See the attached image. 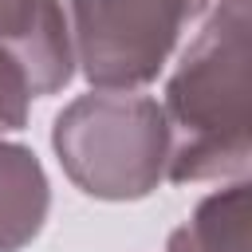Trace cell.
<instances>
[{
    "instance_id": "6da1fadb",
    "label": "cell",
    "mask_w": 252,
    "mask_h": 252,
    "mask_svg": "<svg viewBox=\"0 0 252 252\" xmlns=\"http://www.w3.org/2000/svg\"><path fill=\"white\" fill-rule=\"evenodd\" d=\"M252 16L248 0H220L165 79L169 165L165 181L193 185L240 177L252 154L248 114Z\"/></svg>"
},
{
    "instance_id": "7a4b0ae2",
    "label": "cell",
    "mask_w": 252,
    "mask_h": 252,
    "mask_svg": "<svg viewBox=\"0 0 252 252\" xmlns=\"http://www.w3.org/2000/svg\"><path fill=\"white\" fill-rule=\"evenodd\" d=\"M63 173L94 201H142L165 181L169 122L158 98L138 91H87L51 126Z\"/></svg>"
},
{
    "instance_id": "3957f363",
    "label": "cell",
    "mask_w": 252,
    "mask_h": 252,
    "mask_svg": "<svg viewBox=\"0 0 252 252\" xmlns=\"http://www.w3.org/2000/svg\"><path fill=\"white\" fill-rule=\"evenodd\" d=\"M75 71L91 91L150 87L209 0H63Z\"/></svg>"
},
{
    "instance_id": "277c9868",
    "label": "cell",
    "mask_w": 252,
    "mask_h": 252,
    "mask_svg": "<svg viewBox=\"0 0 252 252\" xmlns=\"http://www.w3.org/2000/svg\"><path fill=\"white\" fill-rule=\"evenodd\" d=\"M0 55L24 75L32 98L75 79L71 24L63 0H0Z\"/></svg>"
},
{
    "instance_id": "5b68a950",
    "label": "cell",
    "mask_w": 252,
    "mask_h": 252,
    "mask_svg": "<svg viewBox=\"0 0 252 252\" xmlns=\"http://www.w3.org/2000/svg\"><path fill=\"white\" fill-rule=\"evenodd\" d=\"M51 209V185L35 150L0 142V252L28 248Z\"/></svg>"
},
{
    "instance_id": "8992f818",
    "label": "cell",
    "mask_w": 252,
    "mask_h": 252,
    "mask_svg": "<svg viewBox=\"0 0 252 252\" xmlns=\"http://www.w3.org/2000/svg\"><path fill=\"white\" fill-rule=\"evenodd\" d=\"M165 252H252V197L248 181L209 193L185 224L169 232Z\"/></svg>"
},
{
    "instance_id": "52a82bcc",
    "label": "cell",
    "mask_w": 252,
    "mask_h": 252,
    "mask_svg": "<svg viewBox=\"0 0 252 252\" xmlns=\"http://www.w3.org/2000/svg\"><path fill=\"white\" fill-rule=\"evenodd\" d=\"M28 106H32V91H28L24 75L0 55V134L20 130L28 122Z\"/></svg>"
}]
</instances>
